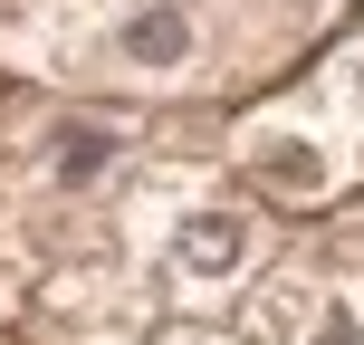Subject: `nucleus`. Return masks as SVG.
Wrapping results in <instances>:
<instances>
[{
	"label": "nucleus",
	"mask_w": 364,
	"mask_h": 345,
	"mask_svg": "<svg viewBox=\"0 0 364 345\" xmlns=\"http://www.w3.org/2000/svg\"><path fill=\"white\" fill-rule=\"evenodd\" d=\"M164 269L182 297H230L259 269V221L240 201H182V221L164 230Z\"/></svg>",
	"instance_id": "1"
},
{
	"label": "nucleus",
	"mask_w": 364,
	"mask_h": 345,
	"mask_svg": "<svg viewBox=\"0 0 364 345\" xmlns=\"http://www.w3.org/2000/svg\"><path fill=\"white\" fill-rule=\"evenodd\" d=\"M106 48L125 77H182L201 58V0H125Z\"/></svg>",
	"instance_id": "2"
},
{
	"label": "nucleus",
	"mask_w": 364,
	"mask_h": 345,
	"mask_svg": "<svg viewBox=\"0 0 364 345\" xmlns=\"http://www.w3.org/2000/svg\"><path fill=\"white\" fill-rule=\"evenodd\" d=\"M240 164L269 182V192H288V201H326V192H336V154H326V134L297 125V115H259V125L240 134Z\"/></svg>",
	"instance_id": "3"
},
{
	"label": "nucleus",
	"mask_w": 364,
	"mask_h": 345,
	"mask_svg": "<svg viewBox=\"0 0 364 345\" xmlns=\"http://www.w3.org/2000/svg\"><path fill=\"white\" fill-rule=\"evenodd\" d=\"M297 345H364V307H355V297H326V307H316V327L297 336Z\"/></svg>",
	"instance_id": "4"
},
{
	"label": "nucleus",
	"mask_w": 364,
	"mask_h": 345,
	"mask_svg": "<svg viewBox=\"0 0 364 345\" xmlns=\"http://www.w3.org/2000/svg\"><path fill=\"white\" fill-rule=\"evenodd\" d=\"M336 87H346V96H364V48L346 58V68H336Z\"/></svg>",
	"instance_id": "5"
}]
</instances>
